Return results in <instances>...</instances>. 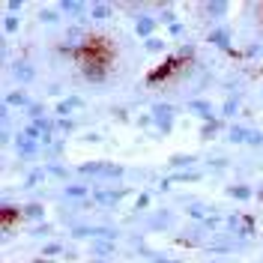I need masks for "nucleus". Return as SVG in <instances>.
<instances>
[{"label": "nucleus", "mask_w": 263, "mask_h": 263, "mask_svg": "<svg viewBox=\"0 0 263 263\" xmlns=\"http://www.w3.org/2000/svg\"><path fill=\"white\" fill-rule=\"evenodd\" d=\"M93 15H99V18H105V15H108V6H96V9H93Z\"/></svg>", "instance_id": "1"}]
</instances>
